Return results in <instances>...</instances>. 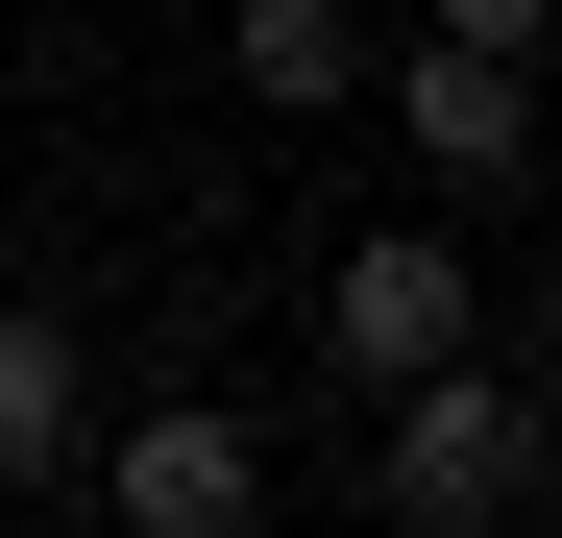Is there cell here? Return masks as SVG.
I'll return each instance as SVG.
<instances>
[{
    "label": "cell",
    "instance_id": "cell-1",
    "mask_svg": "<svg viewBox=\"0 0 562 538\" xmlns=\"http://www.w3.org/2000/svg\"><path fill=\"white\" fill-rule=\"evenodd\" d=\"M367 514L392 538H490V514H538V392L514 368H392V416H367Z\"/></svg>",
    "mask_w": 562,
    "mask_h": 538
},
{
    "label": "cell",
    "instance_id": "cell-2",
    "mask_svg": "<svg viewBox=\"0 0 562 538\" xmlns=\"http://www.w3.org/2000/svg\"><path fill=\"white\" fill-rule=\"evenodd\" d=\"M74 490H99L123 538H245V514H269V440H245L221 392H147V416L74 440Z\"/></svg>",
    "mask_w": 562,
    "mask_h": 538
},
{
    "label": "cell",
    "instance_id": "cell-3",
    "mask_svg": "<svg viewBox=\"0 0 562 538\" xmlns=\"http://www.w3.org/2000/svg\"><path fill=\"white\" fill-rule=\"evenodd\" d=\"M464 318H490V294H464V245H440V221H367V245L318 269V368H342V392H392V368H440Z\"/></svg>",
    "mask_w": 562,
    "mask_h": 538
},
{
    "label": "cell",
    "instance_id": "cell-4",
    "mask_svg": "<svg viewBox=\"0 0 562 538\" xmlns=\"http://www.w3.org/2000/svg\"><path fill=\"white\" fill-rule=\"evenodd\" d=\"M392 123L464 171V197H514V171H538V49H464V25H416V49H392Z\"/></svg>",
    "mask_w": 562,
    "mask_h": 538
},
{
    "label": "cell",
    "instance_id": "cell-5",
    "mask_svg": "<svg viewBox=\"0 0 562 538\" xmlns=\"http://www.w3.org/2000/svg\"><path fill=\"white\" fill-rule=\"evenodd\" d=\"M74 440H99V343H74L49 294H0V514L74 490Z\"/></svg>",
    "mask_w": 562,
    "mask_h": 538
},
{
    "label": "cell",
    "instance_id": "cell-6",
    "mask_svg": "<svg viewBox=\"0 0 562 538\" xmlns=\"http://www.w3.org/2000/svg\"><path fill=\"white\" fill-rule=\"evenodd\" d=\"M221 74H245L269 123H342V99H367V0H245V25H221Z\"/></svg>",
    "mask_w": 562,
    "mask_h": 538
},
{
    "label": "cell",
    "instance_id": "cell-7",
    "mask_svg": "<svg viewBox=\"0 0 562 538\" xmlns=\"http://www.w3.org/2000/svg\"><path fill=\"white\" fill-rule=\"evenodd\" d=\"M416 25H464V49H562V0H416Z\"/></svg>",
    "mask_w": 562,
    "mask_h": 538
}]
</instances>
